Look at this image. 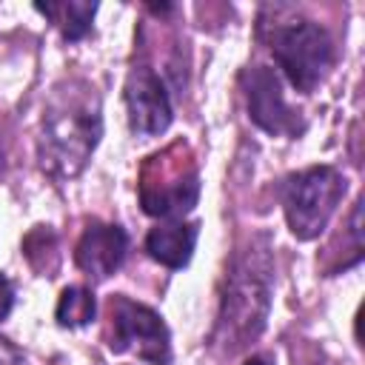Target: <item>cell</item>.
Returning <instances> with one entry per match:
<instances>
[{
  "instance_id": "8",
  "label": "cell",
  "mask_w": 365,
  "mask_h": 365,
  "mask_svg": "<svg viewBox=\"0 0 365 365\" xmlns=\"http://www.w3.org/2000/svg\"><path fill=\"white\" fill-rule=\"evenodd\" d=\"M125 111H128V125L134 134L140 137H157L163 134L171 120H174V108H171V97L165 91L163 77L148 68V66H134L125 77Z\"/></svg>"
},
{
  "instance_id": "3",
  "label": "cell",
  "mask_w": 365,
  "mask_h": 365,
  "mask_svg": "<svg viewBox=\"0 0 365 365\" xmlns=\"http://www.w3.org/2000/svg\"><path fill=\"white\" fill-rule=\"evenodd\" d=\"M200 200V171L185 143L148 157L140 174V202L151 217H182Z\"/></svg>"
},
{
  "instance_id": "12",
  "label": "cell",
  "mask_w": 365,
  "mask_h": 365,
  "mask_svg": "<svg viewBox=\"0 0 365 365\" xmlns=\"http://www.w3.org/2000/svg\"><path fill=\"white\" fill-rule=\"evenodd\" d=\"M94 314H97V299L86 285H68L60 294L57 311H54L57 325L63 328H83L94 319Z\"/></svg>"
},
{
  "instance_id": "5",
  "label": "cell",
  "mask_w": 365,
  "mask_h": 365,
  "mask_svg": "<svg viewBox=\"0 0 365 365\" xmlns=\"http://www.w3.org/2000/svg\"><path fill=\"white\" fill-rule=\"evenodd\" d=\"M268 48L291 86L302 94L314 91L334 66V40L314 20L277 23L268 34Z\"/></svg>"
},
{
  "instance_id": "9",
  "label": "cell",
  "mask_w": 365,
  "mask_h": 365,
  "mask_svg": "<svg viewBox=\"0 0 365 365\" xmlns=\"http://www.w3.org/2000/svg\"><path fill=\"white\" fill-rule=\"evenodd\" d=\"M128 234L114 222H91L74 248V262L91 279H108L125 259Z\"/></svg>"
},
{
  "instance_id": "11",
  "label": "cell",
  "mask_w": 365,
  "mask_h": 365,
  "mask_svg": "<svg viewBox=\"0 0 365 365\" xmlns=\"http://www.w3.org/2000/svg\"><path fill=\"white\" fill-rule=\"evenodd\" d=\"M40 14H46L48 20L57 23V29L63 31L66 40H83L91 31V20L97 14V3H86V0H63V3H37L34 6Z\"/></svg>"
},
{
  "instance_id": "14",
  "label": "cell",
  "mask_w": 365,
  "mask_h": 365,
  "mask_svg": "<svg viewBox=\"0 0 365 365\" xmlns=\"http://www.w3.org/2000/svg\"><path fill=\"white\" fill-rule=\"evenodd\" d=\"M0 365H23L20 351L11 342H6L3 336H0Z\"/></svg>"
},
{
  "instance_id": "7",
  "label": "cell",
  "mask_w": 365,
  "mask_h": 365,
  "mask_svg": "<svg viewBox=\"0 0 365 365\" xmlns=\"http://www.w3.org/2000/svg\"><path fill=\"white\" fill-rule=\"evenodd\" d=\"M242 88H245L248 114L262 131H268L274 137H299L305 131V120L299 117V111H294L285 103L282 86H279V77L274 74V68H268V66L245 68Z\"/></svg>"
},
{
  "instance_id": "13",
  "label": "cell",
  "mask_w": 365,
  "mask_h": 365,
  "mask_svg": "<svg viewBox=\"0 0 365 365\" xmlns=\"http://www.w3.org/2000/svg\"><path fill=\"white\" fill-rule=\"evenodd\" d=\"M11 305H14V285L9 282L6 274H0V322L11 314Z\"/></svg>"
},
{
  "instance_id": "1",
  "label": "cell",
  "mask_w": 365,
  "mask_h": 365,
  "mask_svg": "<svg viewBox=\"0 0 365 365\" xmlns=\"http://www.w3.org/2000/svg\"><path fill=\"white\" fill-rule=\"evenodd\" d=\"M103 134V114H100V94L86 80H66L54 86L43 120H40V140L37 157L46 174L54 180L77 177L88 157L94 154Z\"/></svg>"
},
{
  "instance_id": "15",
  "label": "cell",
  "mask_w": 365,
  "mask_h": 365,
  "mask_svg": "<svg viewBox=\"0 0 365 365\" xmlns=\"http://www.w3.org/2000/svg\"><path fill=\"white\" fill-rule=\"evenodd\" d=\"M242 365H274L271 359H265V356H251V359H245Z\"/></svg>"
},
{
  "instance_id": "6",
  "label": "cell",
  "mask_w": 365,
  "mask_h": 365,
  "mask_svg": "<svg viewBox=\"0 0 365 365\" xmlns=\"http://www.w3.org/2000/svg\"><path fill=\"white\" fill-rule=\"evenodd\" d=\"M108 348L114 354H137L143 362H171V334L163 317L123 294L108 299Z\"/></svg>"
},
{
  "instance_id": "4",
  "label": "cell",
  "mask_w": 365,
  "mask_h": 365,
  "mask_svg": "<svg viewBox=\"0 0 365 365\" xmlns=\"http://www.w3.org/2000/svg\"><path fill=\"white\" fill-rule=\"evenodd\" d=\"M342 197L345 177L334 165H311L305 171L288 174L279 185L285 222L297 240L319 237Z\"/></svg>"
},
{
  "instance_id": "2",
  "label": "cell",
  "mask_w": 365,
  "mask_h": 365,
  "mask_svg": "<svg viewBox=\"0 0 365 365\" xmlns=\"http://www.w3.org/2000/svg\"><path fill=\"white\" fill-rule=\"evenodd\" d=\"M268 305H271V257L265 245L257 248L251 242V248L234 259L231 274L225 279L214 342L225 354L242 351L265 328Z\"/></svg>"
},
{
  "instance_id": "10",
  "label": "cell",
  "mask_w": 365,
  "mask_h": 365,
  "mask_svg": "<svg viewBox=\"0 0 365 365\" xmlns=\"http://www.w3.org/2000/svg\"><path fill=\"white\" fill-rule=\"evenodd\" d=\"M200 237L197 222H163L148 231L145 251L165 268H185Z\"/></svg>"
}]
</instances>
